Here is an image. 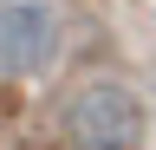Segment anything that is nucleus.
<instances>
[{
	"mask_svg": "<svg viewBox=\"0 0 156 150\" xmlns=\"http://www.w3.org/2000/svg\"><path fill=\"white\" fill-rule=\"evenodd\" d=\"M65 144L72 150H136L143 144V104L130 85L91 79L65 98Z\"/></svg>",
	"mask_w": 156,
	"mask_h": 150,
	"instance_id": "1",
	"label": "nucleus"
},
{
	"mask_svg": "<svg viewBox=\"0 0 156 150\" xmlns=\"http://www.w3.org/2000/svg\"><path fill=\"white\" fill-rule=\"evenodd\" d=\"M52 46H58V20L46 0H0V72L7 79L39 72Z\"/></svg>",
	"mask_w": 156,
	"mask_h": 150,
	"instance_id": "2",
	"label": "nucleus"
}]
</instances>
